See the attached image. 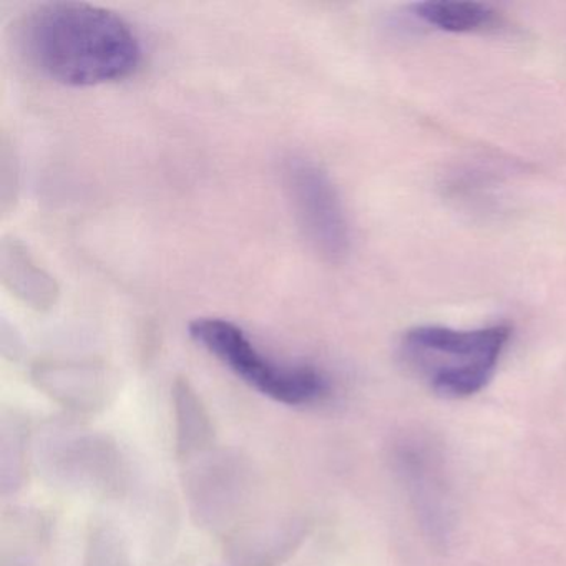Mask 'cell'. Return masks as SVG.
Returning a JSON list of instances; mask_svg holds the SVG:
<instances>
[{
    "label": "cell",
    "instance_id": "1",
    "mask_svg": "<svg viewBox=\"0 0 566 566\" xmlns=\"http://www.w3.org/2000/svg\"><path fill=\"white\" fill-rule=\"evenodd\" d=\"M18 41L39 74L71 87L130 77L144 55L140 39L124 18L84 2L32 9L19 24Z\"/></svg>",
    "mask_w": 566,
    "mask_h": 566
},
{
    "label": "cell",
    "instance_id": "2",
    "mask_svg": "<svg viewBox=\"0 0 566 566\" xmlns=\"http://www.w3.org/2000/svg\"><path fill=\"white\" fill-rule=\"evenodd\" d=\"M510 337L512 327L506 324L479 329L419 326L407 331L402 353L436 394L462 399L490 382Z\"/></svg>",
    "mask_w": 566,
    "mask_h": 566
},
{
    "label": "cell",
    "instance_id": "3",
    "mask_svg": "<svg viewBox=\"0 0 566 566\" xmlns=\"http://www.w3.org/2000/svg\"><path fill=\"white\" fill-rule=\"evenodd\" d=\"M190 336L244 382L277 402L303 406L326 392L323 374L311 366L274 363L231 321L198 317L190 324Z\"/></svg>",
    "mask_w": 566,
    "mask_h": 566
},
{
    "label": "cell",
    "instance_id": "4",
    "mask_svg": "<svg viewBox=\"0 0 566 566\" xmlns=\"http://www.w3.org/2000/svg\"><path fill=\"white\" fill-rule=\"evenodd\" d=\"M283 178L307 243L324 260L343 261L353 238L346 208L327 171L310 158L293 155L284 161Z\"/></svg>",
    "mask_w": 566,
    "mask_h": 566
},
{
    "label": "cell",
    "instance_id": "5",
    "mask_svg": "<svg viewBox=\"0 0 566 566\" xmlns=\"http://www.w3.org/2000/svg\"><path fill=\"white\" fill-rule=\"evenodd\" d=\"M0 270L8 290L32 310L48 311L57 303V281L35 263L28 248L15 238L2 243Z\"/></svg>",
    "mask_w": 566,
    "mask_h": 566
},
{
    "label": "cell",
    "instance_id": "6",
    "mask_svg": "<svg viewBox=\"0 0 566 566\" xmlns=\"http://www.w3.org/2000/svg\"><path fill=\"white\" fill-rule=\"evenodd\" d=\"M35 380L69 407L94 409L104 400L105 374L95 367L42 364L35 370Z\"/></svg>",
    "mask_w": 566,
    "mask_h": 566
},
{
    "label": "cell",
    "instance_id": "7",
    "mask_svg": "<svg viewBox=\"0 0 566 566\" xmlns=\"http://www.w3.org/2000/svg\"><path fill=\"white\" fill-rule=\"evenodd\" d=\"M410 14L427 28L449 34H470L496 24V12L490 6L469 0H430L412 6Z\"/></svg>",
    "mask_w": 566,
    "mask_h": 566
},
{
    "label": "cell",
    "instance_id": "8",
    "mask_svg": "<svg viewBox=\"0 0 566 566\" xmlns=\"http://www.w3.org/2000/svg\"><path fill=\"white\" fill-rule=\"evenodd\" d=\"M177 410L178 449L191 453L207 446L211 439V426L207 412L188 380H177L174 389Z\"/></svg>",
    "mask_w": 566,
    "mask_h": 566
}]
</instances>
